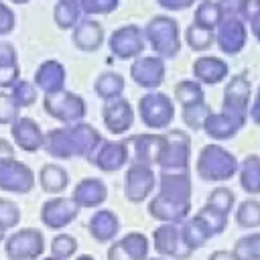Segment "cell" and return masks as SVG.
Instances as JSON below:
<instances>
[{
	"label": "cell",
	"mask_w": 260,
	"mask_h": 260,
	"mask_svg": "<svg viewBox=\"0 0 260 260\" xmlns=\"http://www.w3.org/2000/svg\"><path fill=\"white\" fill-rule=\"evenodd\" d=\"M102 138L104 136L93 126L79 120L73 124H65L63 128L49 130L43 140V150L59 160L87 158Z\"/></svg>",
	"instance_id": "cell-1"
},
{
	"label": "cell",
	"mask_w": 260,
	"mask_h": 260,
	"mask_svg": "<svg viewBox=\"0 0 260 260\" xmlns=\"http://www.w3.org/2000/svg\"><path fill=\"white\" fill-rule=\"evenodd\" d=\"M146 43L152 47L154 55L162 59H173L181 51V28L173 16L156 14L142 28Z\"/></svg>",
	"instance_id": "cell-2"
},
{
	"label": "cell",
	"mask_w": 260,
	"mask_h": 260,
	"mask_svg": "<svg viewBox=\"0 0 260 260\" xmlns=\"http://www.w3.org/2000/svg\"><path fill=\"white\" fill-rule=\"evenodd\" d=\"M238 160L236 156L219 146V144H207L201 148L195 171L203 181H228L238 173Z\"/></svg>",
	"instance_id": "cell-3"
},
{
	"label": "cell",
	"mask_w": 260,
	"mask_h": 260,
	"mask_svg": "<svg viewBox=\"0 0 260 260\" xmlns=\"http://www.w3.org/2000/svg\"><path fill=\"white\" fill-rule=\"evenodd\" d=\"M250 100H252V85L248 81V75L238 73L223 87V100H221V110L219 112L225 114L238 126L244 128V124L248 120Z\"/></svg>",
	"instance_id": "cell-4"
},
{
	"label": "cell",
	"mask_w": 260,
	"mask_h": 260,
	"mask_svg": "<svg viewBox=\"0 0 260 260\" xmlns=\"http://www.w3.org/2000/svg\"><path fill=\"white\" fill-rule=\"evenodd\" d=\"M138 118L148 130H167L175 120V104L167 93L150 89L138 100Z\"/></svg>",
	"instance_id": "cell-5"
},
{
	"label": "cell",
	"mask_w": 260,
	"mask_h": 260,
	"mask_svg": "<svg viewBox=\"0 0 260 260\" xmlns=\"http://www.w3.org/2000/svg\"><path fill=\"white\" fill-rule=\"evenodd\" d=\"M43 110L51 118H55L63 124H73V122L83 120V116L87 112V106H85V100L79 93H73V91L63 87L59 91L45 93Z\"/></svg>",
	"instance_id": "cell-6"
},
{
	"label": "cell",
	"mask_w": 260,
	"mask_h": 260,
	"mask_svg": "<svg viewBox=\"0 0 260 260\" xmlns=\"http://www.w3.org/2000/svg\"><path fill=\"white\" fill-rule=\"evenodd\" d=\"M4 252L8 260H37L45 252V236L35 228H20L4 238Z\"/></svg>",
	"instance_id": "cell-7"
},
{
	"label": "cell",
	"mask_w": 260,
	"mask_h": 260,
	"mask_svg": "<svg viewBox=\"0 0 260 260\" xmlns=\"http://www.w3.org/2000/svg\"><path fill=\"white\" fill-rule=\"evenodd\" d=\"M162 150L158 156L160 169H189V156H191V138L183 130H167L162 132Z\"/></svg>",
	"instance_id": "cell-8"
},
{
	"label": "cell",
	"mask_w": 260,
	"mask_h": 260,
	"mask_svg": "<svg viewBox=\"0 0 260 260\" xmlns=\"http://www.w3.org/2000/svg\"><path fill=\"white\" fill-rule=\"evenodd\" d=\"M108 47L114 57L122 61H132L138 55H142L146 47V39L140 26L136 24H124L118 26L110 37H108Z\"/></svg>",
	"instance_id": "cell-9"
},
{
	"label": "cell",
	"mask_w": 260,
	"mask_h": 260,
	"mask_svg": "<svg viewBox=\"0 0 260 260\" xmlns=\"http://www.w3.org/2000/svg\"><path fill=\"white\" fill-rule=\"evenodd\" d=\"M152 246L160 256L173 258V260H187L193 250L185 244L179 223L175 221H162L154 232H152Z\"/></svg>",
	"instance_id": "cell-10"
},
{
	"label": "cell",
	"mask_w": 260,
	"mask_h": 260,
	"mask_svg": "<svg viewBox=\"0 0 260 260\" xmlns=\"http://www.w3.org/2000/svg\"><path fill=\"white\" fill-rule=\"evenodd\" d=\"M85 160H89L93 167H98L104 173H116L124 165L130 162L128 144L124 140H106V138H102Z\"/></svg>",
	"instance_id": "cell-11"
},
{
	"label": "cell",
	"mask_w": 260,
	"mask_h": 260,
	"mask_svg": "<svg viewBox=\"0 0 260 260\" xmlns=\"http://www.w3.org/2000/svg\"><path fill=\"white\" fill-rule=\"evenodd\" d=\"M156 185L154 171L150 165L142 162H128V169L124 173V197L132 203L144 201L148 195H152Z\"/></svg>",
	"instance_id": "cell-12"
},
{
	"label": "cell",
	"mask_w": 260,
	"mask_h": 260,
	"mask_svg": "<svg viewBox=\"0 0 260 260\" xmlns=\"http://www.w3.org/2000/svg\"><path fill=\"white\" fill-rule=\"evenodd\" d=\"M165 59L158 55H138L132 59L130 65V77L138 87L144 89H156L165 81Z\"/></svg>",
	"instance_id": "cell-13"
},
{
	"label": "cell",
	"mask_w": 260,
	"mask_h": 260,
	"mask_svg": "<svg viewBox=\"0 0 260 260\" xmlns=\"http://www.w3.org/2000/svg\"><path fill=\"white\" fill-rule=\"evenodd\" d=\"M35 187V173L28 165L12 158L0 160V189L6 193H28Z\"/></svg>",
	"instance_id": "cell-14"
},
{
	"label": "cell",
	"mask_w": 260,
	"mask_h": 260,
	"mask_svg": "<svg viewBox=\"0 0 260 260\" xmlns=\"http://www.w3.org/2000/svg\"><path fill=\"white\" fill-rule=\"evenodd\" d=\"M79 215V205L71 197H51L41 205V221L49 230H61L67 228L71 221H75Z\"/></svg>",
	"instance_id": "cell-15"
},
{
	"label": "cell",
	"mask_w": 260,
	"mask_h": 260,
	"mask_svg": "<svg viewBox=\"0 0 260 260\" xmlns=\"http://www.w3.org/2000/svg\"><path fill=\"white\" fill-rule=\"evenodd\" d=\"M213 32H215V43L219 51L225 55H238L246 47L248 28H246V22L238 16H223Z\"/></svg>",
	"instance_id": "cell-16"
},
{
	"label": "cell",
	"mask_w": 260,
	"mask_h": 260,
	"mask_svg": "<svg viewBox=\"0 0 260 260\" xmlns=\"http://www.w3.org/2000/svg\"><path fill=\"white\" fill-rule=\"evenodd\" d=\"M102 120L108 132L112 134H126L134 124V108L128 100L114 98L104 104L102 108Z\"/></svg>",
	"instance_id": "cell-17"
},
{
	"label": "cell",
	"mask_w": 260,
	"mask_h": 260,
	"mask_svg": "<svg viewBox=\"0 0 260 260\" xmlns=\"http://www.w3.org/2000/svg\"><path fill=\"white\" fill-rule=\"evenodd\" d=\"M128 144L130 162H142V165H156L160 150H162V134H132L124 140Z\"/></svg>",
	"instance_id": "cell-18"
},
{
	"label": "cell",
	"mask_w": 260,
	"mask_h": 260,
	"mask_svg": "<svg viewBox=\"0 0 260 260\" xmlns=\"http://www.w3.org/2000/svg\"><path fill=\"white\" fill-rule=\"evenodd\" d=\"M148 238L140 232H128L108 248V260H144L148 256Z\"/></svg>",
	"instance_id": "cell-19"
},
{
	"label": "cell",
	"mask_w": 260,
	"mask_h": 260,
	"mask_svg": "<svg viewBox=\"0 0 260 260\" xmlns=\"http://www.w3.org/2000/svg\"><path fill=\"white\" fill-rule=\"evenodd\" d=\"M10 136L14 144L24 152H37L39 148H43V140H45L41 126L37 124V120L28 116H18L10 124Z\"/></svg>",
	"instance_id": "cell-20"
},
{
	"label": "cell",
	"mask_w": 260,
	"mask_h": 260,
	"mask_svg": "<svg viewBox=\"0 0 260 260\" xmlns=\"http://www.w3.org/2000/svg\"><path fill=\"white\" fill-rule=\"evenodd\" d=\"M108 197V187L98 177H85L73 187L71 199L79 205V209H95L100 207Z\"/></svg>",
	"instance_id": "cell-21"
},
{
	"label": "cell",
	"mask_w": 260,
	"mask_h": 260,
	"mask_svg": "<svg viewBox=\"0 0 260 260\" xmlns=\"http://www.w3.org/2000/svg\"><path fill=\"white\" fill-rule=\"evenodd\" d=\"M104 26L100 20L95 18H85V20H79L75 26H73V35H71V41L75 45V49L79 51H98L102 45H104Z\"/></svg>",
	"instance_id": "cell-22"
},
{
	"label": "cell",
	"mask_w": 260,
	"mask_h": 260,
	"mask_svg": "<svg viewBox=\"0 0 260 260\" xmlns=\"http://www.w3.org/2000/svg\"><path fill=\"white\" fill-rule=\"evenodd\" d=\"M87 232L100 244L114 242V238L120 232V219L112 209H98L91 213L87 221Z\"/></svg>",
	"instance_id": "cell-23"
},
{
	"label": "cell",
	"mask_w": 260,
	"mask_h": 260,
	"mask_svg": "<svg viewBox=\"0 0 260 260\" xmlns=\"http://www.w3.org/2000/svg\"><path fill=\"white\" fill-rule=\"evenodd\" d=\"M65 77H67V73H65L63 63H59L55 59H49V61H43L37 67L32 83L43 93H53V91H59V89L65 87Z\"/></svg>",
	"instance_id": "cell-24"
},
{
	"label": "cell",
	"mask_w": 260,
	"mask_h": 260,
	"mask_svg": "<svg viewBox=\"0 0 260 260\" xmlns=\"http://www.w3.org/2000/svg\"><path fill=\"white\" fill-rule=\"evenodd\" d=\"M230 73V67L223 59L213 55H203L193 61V77L203 85H215L223 81Z\"/></svg>",
	"instance_id": "cell-25"
},
{
	"label": "cell",
	"mask_w": 260,
	"mask_h": 260,
	"mask_svg": "<svg viewBox=\"0 0 260 260\" xmlns=\"http://www.w3.org/2000/svg\"><path fill=\"white\" fill-rule=\"evenodd\" d=\"M191 211V203H181L173 199H165L160 195H154L148 203V213L158 221H183Z\"/></svg>",
	"instance_id": "cell-26"
},
{
	"label": "cell",
	"mask_w": 260,
	"mask_h": 260,
	"mask_svg": "<svg viewBox=\"0 0 260 260\" xmlns=\"http://www.w3.org/2000/svg\"><path fill=\"white\" fill-rule=\"evenodd\" d=\"M201 130H205V134H207L209 138H213V140H230V138H234V136L242 130V126H238V124H236L232 118H228L225 114L211 110V112L207 114V118H205Z\"/></svg>",
	"instance_id": "cell-27"
},
{
	"label": "cell",
	"mask_w": 260,
	"mask_h": 260,
	"mask_svg": "<svg viewBox=\"0 0 260 260\" xmlns=\"http://www.w3.org/2000/svg\"><path fill=\"white\" fill-rule=\"evenodd\" d=\"M39 183L45 193L59 195L69 187V173L57 162H47L39 171Z\"/></svg>",
	"instance_id": "cell-28"
},
{
	"label": "cell",
	"mask_w": 260,
	"mask_h": 260,
	"mask_svg": "<svg viewBox=\"0 0 260 260\" xmlns=\"http://www.w3.org/2000/svg\"><path fill=\"white\" fill-rule=\"evenodd\" d=\"M238 177H240V187L248 195H260V156L248 154L238 165Z\"/></svg>",
	"instance_id": "cell-29"
},
{
	"label": "cell",
	"mask_w": 260,
	"mask_h": 260,
	"mask_svg": "<svg viewBox=\"0 0 260 260\" xmlns=\"http://www.w3.org/2000/svg\"><path fill=\"white\" fill-rule=\"evenodd\" d=\"M179 230H181V236L185 240V244L195 252L197 248L205 246V242L211 238L209 230L205 228V223L201 221V217L195 213L191 217H185L183 221H179Z\"/></svg>",
	"instance_id": "cell-30"
},
{
	"label": "cell",
	"mask_w": 260,
	"mask_h": 260,
	"mask_svg": "<svg viewBox=\"0 0 260 260\" xmlns=\"http://www.w3.org/2000/svg\"><path fill=\"white\" fill-rule=\"evenodd\" d=\"M20 77L18 55L10 43L0 41V87H10Z\"/></svg>",
	"instance_id": "cell-31"
},
{
	"label": "cell",
	"mask_w": 260,
	"mask_h": 260,
	"mask_svg": "<svg viewBox=\"0 0 260 260\" xmlns=\"http://www.w3.org/2000/svg\"><path fill=\"white\" fill-rule=\"evenodd\" d=\"M124 77L116 71H104L95 77L93 83V91L98 93V98H102L104 102H110L114 98H120L124 91Z\"/></svg>",
	"instance_id": "cell-32"
},
{
	"label": "cell",
	"mask_w": 260,
	"mask_h": 260,
	"mask_svg": "<svg viewBox=\"0 0 260 260\" xmlns=\"http://www.w3.org/2000/svg\"><path fill=\"white\" fill-rule=\"evenodd\" d=\"M81 16V6L79 0H57L55 8H53V20L59 28L69 30L79 22Z\"/></svg>",
	"instance_id": "cell-33"
},
{
	"label": "cell",
	"mask_w": 260,
	"mask_h": 260,
	"mask_svg": "<svg viewBox=\"0 0 260 260\" xmlns=\"http://www.w3.org/2000/svg\"><path fill=\"white\" fill-rule=\"evenodd\" d=\"M175 100L185 108V106H193V104H201L205 102V93H203V83H199L197 79H181L175 89H173Z\"/></svg>",
	"instance_id": "cell-34"
},
{
	"label": "cell",
	"mask_w": 260,
	"mask_h": 260,
	"mask_svg": "<svg viewBox=\"0 0 260 260\" xmlns=\"http://www.w3.org/2000/svg\"><path fill=\"white\" fill-rule=\"evenodd\" d=\"M236 225L240 230H254L260 228V201L258 199H244L236 209Z\"/></svg>",
	"instance_id": "cell-35"
},
{
	"label": "cell",
	"mask_w": 260,
	"mask_h": 260,
	"mask_svg": "<svg viewBox=\"0 0 260 260\" xmlns=\"http://www.w3.org/2000/svg\"><path fill=\"white\" fill-rule=\"evenodd\" d=\"M221 18H223V14L215 0H201L193 14V22L203 28H209V30H215V26L219 24Z\"/></svg>",
	"instance_id": "cell-36"
},
{
	"label": "cell",
	"mask_w": 260,
	"mask_h": 260,
	"mask_svg": "<svg viewBox=\"0 0 260 260\" xmlns=\"http://www.w3.org/2000/svg\"><path fill=\"white\" fill-rule=\"evenodd\" d=\"M234 260H260V232L242 236L232 248Z\"/></svg>",
	"instance_id": "cell-37"
},
{
	"label": "cell",
	"mask_w": 260,
	"mask_h": 260,
	"mask_svg": "<svg viewBox=\"0 0 260 260\" xmlns=\"http://www.w3.org/2000/svg\"><path fill=\"white\" fill-rule=\"evenodd\" d=\"M185 43L193 51H205L215 43V32L209 28H203L195 22H191L185 30Z\"/></svg>",
	"instance_id": "cell-38"
},
{
	"label": "cell",
	"mask_w": 260,
	"mask_h": 260,
	"mask_svg": "<svg viewBox=\"0 0 260 260\" xmlns=\"http://www.w3.org/2000/svg\"><path fill=\"white\" fill-rule=\"evenodd\" d=\"M10 91V95H12V100L16 102V106L22 110V108H30L35 102H37V98H39V89H37V85L32 83V81H26V79H16L10 87H8Z\"/></svg>",
	"instance_id": "cell-39"
},
{
	"label": "cell",
	"mask_w": 260,
	"mask_h": 260,
	"mask_svg": "<svg viewBox=\"0 0 260 260\" xmlns=\"http://www.w3.org/2000/svg\"><path fill=\"white\" fill-rule=\"evenodd\" d=\"M197 215L201 217V221H203L205 228L209 230L211 238L217 236V234H223L225 228H228V215L221 213V211H217V209H213V207H209V205H203V207L197 211Z\"/></svg>",
	"instance_id": "cell-40"
},
{
	"label": "cell",
	"mask_w": 260,
	"mask_h": 260,
	"mask_svg": "<svg viewBox=\"0 0 260 260\" xmlns=\"http://www.w3.org/2000/svg\"><path fill=\"white\" fill-rule=\"evenodd\" d=\"M234 203H236L234 191L228 189V187H215V189L209 193L207 201H205V205H209V207H213V209H217V211H221V213H225V215L234 209Z\"/></svg>",
	"instance_id": "cell-41"
},
{
	"label": "cell",
	"mask_w": 260,
	"mask_h": 260,
	"mask_svg": "<svg viewBox=\"0 0 260 260\" xmlns=\"http://www.w3.org/2000/svg\"><path fill=\"white\" fill-rule=\"evenodd\" d=\"M77 252V240L69 234H57L51 240V256L59 260H69Z\"/></svg>",
	"instance_id": "cell-42"
},
{
	"label": "cell",
	"mask_w": 260,
	"mask_h": 260,
	"mask_svg": "<svg viewBox=\"0 0 260 260\" xmlns=\"http://www.w3.org/2000/svg\"><path fill=\"white\" fill-rule=\"evenodd\" d=\"M211 112V108L201 102V104H193V106H185L183 108V122L187 124V128L191 130H201L203 122L207 118V114Z\"/></svg>",
	"instance_id": "cell-43"
},
{
	"label": "cell",
	"mask_w": 260,
	"mask_h": 260,
	"mask_svg": "<svg viewBox=\"0 0 260 260\" xmlns=\"http://www.w3.org/2000/svg\"><path fill=\"white\" fill-rule=\"evenodd\" d=\"M18 221H20V207L8 197H0V228L10 230L16 228Z\"/></svg>",
	"instance_id": "cell-44"
},
{
	"label": "cell",
	"mask_w": 260,
	"mask_h": 260,
	"mask_svg": "<svg viewBox=\"0 0 260 260\" xmlns=\"http://www.w3.org/2000/svg\"><path fill=\"white\" fill-rule=\"evenodd\" d=\"M81 14L85 16H98V14H110L120 6V0H79Z\"/></svg>",
	"instance_id": "cell-45"
},
{
	"label": "cell",
	"mask_w": 260,
	"mask_h": 260,
	"mask_svg": "<svg viewBox=\"0 0 260 260\" xmlns=\"http://www.w3.org/2000/svg\"><path fill=\"white\" fill-rule=\"evenodd\" d=\"M20 116V108L8 91H0V124H12Z\"/></svg>",
	"instance_id": "cell-46"
},
{
	"label": "cell",
	"mask_w": 260,
	"mask_h": 260,
	"mask_svg": "<svg viewBox=\"0 0 260 260\" xmlns=\"http://www.w3.org/2000/svg\"><path fill=\"white\" fill-rule=\"evenodd\" d=\"M14 24H16V18H14L12 8H8V4H4V2L0 0V35L12 32Z\"/></svg>",
	"instance_id": "cell-47"
},
{
	"label": "cell",
	"mask_w": 260,
	"mask_h": 260,
	"mask_svg": "<svg viewBox=\"0 0 260 260\" xmlns=\"http://www.w3.org/2000/svg\"><path fill=\"white\" fill-rule=\"evenodd\" d=\"M219 10L223 16H238L242 18V8H244V0H217Z\"/></svg>",
	"instance_id": "cell-48"
},
{
	"label": "cell",
	"mask_w": 260,
	"mask_h": 260,
	"mask_svg": "<svg viewBox=\"0 0 260 260\" xmlns=\"http://www.w3.org/2000/svg\"><path fill=\"white\" fill-rule=\"evenodd\" d=\"M160 8L171 10V12H179V10H187L189 6H193L197 0H156Z\"/></svg>",
	"instance_id": "cell-49"
},
{
	"label": "cell",
	"mask_w": 260,
	"mask_h": 260,
	"mask_svg": "<svg viewBox=\"0 0 260 260\" xmlns=\"http://www.w3.org/2000/svg\"><path fill=\"white\" fill-rule=\"evenodd\" d=\"M258 12H260V0H244V8H242V20L244 22H248Z\"/></svg>",
	"instance_id": "cell-50"
},
{
	"label": "cell",
	"mask_w": 260,
	"mask_h": 260,
	"mask_svg": "<svg viewBox=\"0 0 260 260\" xmlns=\"http://www.w3.org/2000/svg\"><path fill=\"white\" fill-rule=\"evenodd\" d=\"M248 118H252V122L256 126H260V85H258L256 95H254V102H252V106L248 110Z\"/></svg>",
	"instance_id": "cell-51"
},
{
	"label": "cell",
	"mask_w": 260,
	"mask_h": 260,
	"mask_svg": "<svg viewBox=\"0 0 260 260\" xmlns=\"http://www.w3.org/2000/svg\"><path fill=\"white\" fill-rule=\"evenodd\" d=\"M12 156H14V146L6 138H0V160L2 158H12Z\"/></svg>",
	"instance_id": "cell-52"
},
{
	"label": "cell",
	"mask_w": 260,
	"mask_h": 260,
	"mask_svg": "<svg viewBox=\"0 0 260 260\" xmlns=\"http://www.w3.org/2000/svg\"><path fill=\"white\" fill-rule=\"evenodd\" d=\"M248 24H250V32L254 35V39L260 43V12L258 14H254L250 20H248Z\"/></svg>",
	"instance_id": "cell-53"
},
{
	"label": "cell",
	"mask_w": 260,
	"mask_h": 260,
	"mask_svg": "<svg viewBox=\"0 0 260 260\" xmlns=\"http://www.w3.org/2000/svg\"><path fill=\"white\" fill-rule=\"evenodd\" d=\"M207 260H234V256L230 250H215Z\"/></svg>",
	"instance_id": "cell-54"
},
{
	"label": "cell",
	"mask_w": 260,
	"mask_h": 260,
	"mask_svg": "<svg viewBox=\"0 0 260 260\" xmlns=\"http://www.w3.org/2000/svg\"><path fill=\"white\" fill-rule=\"evenodd\" d=\"M75 260H95L93 256H89V254H81V256H77Z\"/></svg>",
	"instance_id": "cell-55"
},
{
	"label": "cell",
	"mask_w": 260,
	"mask_h": 260,
	"mask_svg": "<svg viewBox=\"0 0 260 260\" xmlns=\"http://www.w3.org/2000/svg\"><path fill=\"white\" fill-rule=\"evenodd\" d=\"M4 238H6V230H2V228H0V244L4 242Z\"/></svg>",
	"instance_id": "cell-56"
},
{
	"label": "cell",
	"mask_w": 260,
	"mask_h": 260,
	"mask_svg": "<svg viewBox=\"0 0 260 260\" xmlns=\"http://www.w3.org/2000/svg\"><path fill=\"white\" fill-rule=\"evenodd\" d=\"M8 2H12V4H26V2H30V0H8Z\"/></svg>",
	"instance_id": "cell-57"
},
{
	"label": "cell",
	"mask_w": 260,
	"mask_h": 260,
	"mask_svg": "<svg viewBox=\"0 0 260 260\" xmlns=\"http://www.w3.org/2000/svg\"><path fill=\"white\" fill-rule=\"evenodd\" d=\"M144 260H165V258H148V256H146Z\"/></svg>",
	"instance_id": "cell-58"
},
{
	"label": "cell",
	"mask_w": 260,
	"mask_h": 260,
	"mask_svg": "<svg viewBox=\"0 0 260 260\" xmlns=\"http://www.w3.org/2000/svg\"><path fill=\"white\" fill-rule=\"evenodd\" d=\"M43 260H59V258H55V256H49V258H43Z\"/></svg>",
	"instance_id": "cell-59"
},
{
	"label": "cell",
	"mask_w": 260,
	"mask_h": 260,
	"mask_svg": "<svg viewBox=\"0 0 260 260\" xmlns=\"http://www.w3.org/2000/svg\"><path fill=\"white\" fill-rule=\"evenodd\" d=\"M199 2H201V0H199Z\"/></svg>",
	"instance_id": "cell-60"
}]
</instances>
